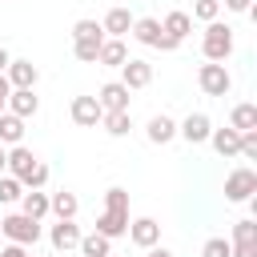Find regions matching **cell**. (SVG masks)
Instances as JSON below:
<instances>
[{
  "label": "cell",
  "mask_w": 257,
  "mask_h": 257,
  "mask_svg": "<svg viewBox=\"0 0 257 257\" xmlns=\"http://www.w3.org/2000/svg\"><path fill=\"white\" fill-rule=\"evenodd\" d=\"M100 28L108 32V40H120V36L133 28V16H128V8H108V16L100 20Z\"/></svg>",
  "instance_id": "obj_19"
},
{
  "label": "cell",
  "mask_w": 257,
  "mask_h": 257,
  "mask_svg": "<svg viewBox=\"0 0 257 257\" xmlns=\"http://www.w3.org/2000/svg\"><path fill=\"white\" fill-rule=\"evenodd\" d=\"M145 137H149L153 145H169V141L177 137V120H173V116H165V112H157V116L145 124Z\"/></svg>",
  "instance_id": "obj_15"
},
{
  "label": "cell",
  "mask_w": 257,
  "mask_h": 257,
  "mask_svg": "<svg viewBox=\"0 0 257 257\" xmlns=\"http://www.w3.org/2000/svg\"><path fill=\"white\" fill-rule=\"evenodd\" d=\"M100 44H104V40H72V52H76V60H84V64H96V56H100Z\"/></svg>",
  "instance_id": "obj_29"
},
{
  "label": "cell",
  "mask_w": 257,
  "mask_h": 257,
  "mask_svg": "<svg viewBox=\"0 0 257 257\" xmlns=\"http://www.w3.org/2000/svg\"><path fill=\"white\" fill-rule=\"evenodd\" d=\"M20 185H24V189H44V185H48V165H44V161H36V169H32Z\"/></svg>",
  "instance_id": "obj_33"
},
{
  "label": "cell",
  "mask_w": 257,
  "mask_h": 257,
  "mask_svg": "<svg viewBox=\"0 0 257 257\" xmlns=\"http://www.w3.org/2000/svg\"><path fill=\"white\" fill-rule=\"evenodd\" d=\"M233 257H257V245H233Z\"/></svg>",
  "instance_id": "obj_37"
},
{
  "label": "cell",
  "mask_w": 257,
  "mask_h": 257,
  "mask_svg": "<svg viewBox=\"0 0 257 257\" xmlns=\"http://www.w3.org/2000/svg\"><path fill=\"white\" fill-rule=\"evenodd\" d=\"M24 197V185L16 177H0V205H16Z\"/></svg>",
  "instance_id": "obj_30"
},
{
  "label": "cell",
  "mask_w": 257,
  "mask_h": 257,
  "mask_svg": "<svg viewBox=\"0 0 257 257\" xmlns=\"http://www.w3.org/2000/svg\"><path fill=\"white\" fill-rule=\"evenodd\" d=\"M80 257H108L112 253V241L108 237H100V233H88V237H80Z\"/></svg>",
  "instance_id": "obj_25"
},
{
  "label": "cell",
  "mask_w": 257,
  "mask_h": 257,
  "mask_svg": "<svg viewBox=\"0 0 257 257\" xmlns=\"http://www.w3.org/2000/svg\"><path fill=\"white\" fill-rule=\"evenodd\" d=\"M157 48H161V52H177V48H181V44H177V40H173V36H165V32H161V44H157Z\"/></svg>",
  "instance_id": "obj_36"
},
{
  "label": "cell",
  "mask_w": 257,
  "mask_h": 257,
  "mask_svg": "<svg viewBox=\"0 0 257 257\" xmlns=\"http://www.w3.org/2000/svg\"><path fill=\"white\" fill-rule=\"evenodd\" d=\"M253 193H257V173L253 169H233L229 177H225V201H233V205H241V201H253Z\"/></svg>",
  "instance_id": "obj_4"
},
{
  "label": "cell",
  "mask_w": 257,
  "mask_h": 257,
  "mask_svg": "<svg viewBox=\"0 0 257 257\" xmlns=\"http://www.w3.org/2000/svg\"><path fill=\"white\" fill-rule=\"evenodd\" d=\"M68 116H72L80 128H96V124H100V116H104V108L96 104V96H72Z\"/></svg>",
  "instance_id": "obj_7"
},
{
  "label": "cell",
  "mask_w": 257,
  "mask_h": 257,
  "mask_svg": "<svg viewBox=\"0 0 257 257\" xmlns=\"http://www.w3.org/2000/svg\"><path fill=\"white\" fill-rule=\"evenodd\" d=\"M209 141H213V149H217L221 157H241V133H233V128H213Z\"/></svg>",
  "instance_id": "obj_21"
},
{
  "label": "cell",
  "mask_w": 257,
  "mask_h": 257,
  "mask_svg": "<svg viewBox=\"0 0 257 257\" xmlns=\"http://www.w3.org/2000/svg\"><path fill=\"white\" fill-rule=\"evenodd\" d=\"M120 84H124L128 92H133V88H149V84H153V64L128 56V60L120 64Z\"/></svg>",
  "instance_id": "obj_6"
},
{
  "label": "cell",
  "mask_w": 257,
  "mask_h": 257,
  "mask_svg": "<svg viewBox=\"0 0 257 257\" xmlns=\"http://www.w3.org/2000/svg\"><path fill=\"white\" fill-rule=\"evenodd\" d=\"M229 245H257V221H249V217H245V221H237V225H233V241H229Z\"/></svg>",
  "instance_id": "obj_27"
},
{
  "label": "cell",
  "mask_w": 257,
  "mask_h": 257,
  "mask_svg": "<svg viewBox=\"0 0 257 257\" xmlns=\"http://www.w3.org/2000/svg\"><path fill=\"white\" fill-rule=\"evenodd\" d=\"M128 241H133L137 249H153V245L161 241V225H157L153 217H137V221H128Z\"/></svg>",
  "instance_id": "obj_10"
},
{
  "label": "cell",
  "mask_w": 257,
  "mask_h": 257,
  "mask_svg": "<svg viewBox=\"0 0 257 257\" xmlns=\"http://www.w3.org/2000/svg\"><path fill=\"white\" fill-rule=\"evenodd\" d=\"M201 257H233V245L225 237H209L205 249H201Z\"/></svg>",
  "instance_id": "obj_32"
},
{
  "label": "cell",
  "mask_w": 257,
  "mask_h": 257,
  "mask_svg": "<svg viewBox=\"0 0 257 257\" xmlns=\"http://www.w3.org/2000/svg\"><path fill=\"white\" fill-rule=\"evenodd\" d=\"M96 104H100L104 112H128V88H124L120 80H108V84H100Z\"/></svg>",
  "instance_id": "obj_8"
},
{
  "label": "cell",
  "mask_w": 257,
  "mask_h": 257,
  "mask_svg": "<svg viewBox=\"0 0 257 257\" xmlns=\"http://www.w3.org/2000/svg\"><path fill=\"white\" fill-rule=\"evenodd\" d=\"M8 92H12V84H8V76L0 72V100H8Z\"/></svg>",
  "instance_id": "obj_39"
},
{
  "label": "cell",
  "mask_w": 257,
  "mask_h": 257,
  "mask_svg": "<svg viewBox=\"0 0 257 257\" xmlns=\"http://www.w3.org/2000/svg\"><path fill=\"white\" fill-rule=\"evenodd\" d=\"M36 161H40V157H36L32 149H24V145H12V149H8V177L24 181V177L36 169Z\"/></svg>",
  "instance_id": "obj_14"
},
{
  "label": "cell",
  "mask_w": 257,
  "mask_h": 257,
  "mask_svg": "<svg viewBox=\"0 0 257 257\" xmlns=\"http://www.w3.org/2000/svg\"><path fill=\"white\" fill-rule=\"evenodd\" d=\"M0 233H4L12 245H24V249H28V245L40 241L44 229H40V221H32V217H24V213H8V217L0 221Z\"/></svg>",
  "instance_id": "obj_3"
},
{
  "label": "cell",
  "mask_w": 257,
  "mask_h": 257,
  "mask_svg": "<svg viewBox=\"0 0 257 257\" xmlns=\"http://www.w3.org/2000/svg\"><path fill=\"white\" fill-rule=\"evenodd\" d=\"M124 60H128V48H124V40H108V36H104L96 64H104V68H120Z\"/></svg>",
  "instance_id": "obj_22"
},
{
  "label": "cell",
  "mask_w": 257,
  "mask_h": 257,
  "mask_svg": "<svg viewBox=\"0 0 257 257\" xmlns=\"http://www.w3.org/2000/svg\"><path fill=\"white\" fill-rule=\"evenodd\" d=\"M225 8H229V12H249L253 0H225Z\"/></svg>",
  "instance_id": "obj_35"
},
{
  "label": "cell",
  "mask_w": 257,
  "mask_h": 257,
  "mask_svg": "<svg viewBox=\"0 0 257 257\" xmlns=\"http://www.w3.org/2000/svg\"><path fill=\"white\" fill-rule=\"evenodd\" d=\"M72 40H104V28L96 20H76L72 24Z\"/></svg>",
  "instance_id": "obj_28"
},
{
  "label": "cell",
  "mask_w": 257,
  "mask_h": 257,
  "mask_svg": "<svg viewBox=\"0 0 257 257\" xmlns=\"http://www.w3.org/2000/svg\"><path fill=\"white\" fill-rule=\"evenodd\" d=\"M24 141V120L12 112H0V145H20Z\"/></svg>",
  "instance_id": "obj_24"
},
{
  "label": "cell",
  "mask_w": 257,
  "mask_h": 257,
  "mask_svg": "<svg viewBox=\"0 0 257 257\" xmlns=\"http://www.w3.org/2000/svg\"><path fill=\"white\" fill-rule=\"evenodd\" d=\"M229 128H233V133H253V128H257V104H233Z\"/></svg>",
  "instance_id": "obj_23"
},
{
  "label": "cell",
  "mask_w": 257,
  "mask_h": 257,
  "mask_svg": "<svg viewBox=\"0 0 257 257\" xmlns=\"http://www.w3.org/2000/svg\"><path fill=\"white\" fill-rule=\"evenodd\" d=\"M0 257H28V249L24 245H8V249H0Z\"/></svg>",
  "instance_id": "obj_38"
},
{
  "label": "cell",
  "mask_w": 257,
  "mask_h": 257,
  "mask_svg": "<svg viewBox=\"0 0 257 257\" xmlns=\"http://www.w3.org/2000/svg\"><path fill=\"white\" fill-rule=\"evenodd\" d=\"M4 169H8V149L0 145V177H4Z\"/></svg>",
  "instance_id": "obj_42"
},
{
  "label": "cell",
  "mask_w": 257,
  "mask_h": 257,
  "mask_svg": "<svg viewBox=\"0 0 257 257\" xmlns=\"http://www.w3.org/2000/svg\"><path fill=\"white\" fill-rule=\"evenodd\" d=\"M4 76H8V84H12V88H36V80H40V72H36V64H32V60H8Z\"/></svg>",
  "instance_id": "obj_12"
},
{
  "label": "cell",
  "mask_w": 257,
  "mask_h": 257,
  "mask_svg": "<svg viewBox=\"0 0 257 257\" xmlns=\"http://www.w3.org/2000/svg\"><path fill=\"white\" fill-rule=\"evenodd\" d=\"M80 229H76V221H56L52 229H48V241H52V253H68V249H76L80 245Z\"/></svg>",
  "instance_id": "obj_11"
},
{
  "label": "cell",
  "mask_w": 257,
  "mask_h": 257,
  "mask_svg": "<svg viewBox=\"0 0 257 257\" xmlns=\"http://www.w3.org/2000/svg\"><path fill=\"white\" fill-rule=\"evenodd\" d=\"M76 209H80V201L68 189H60V193L48 197V213H56V221H76Z\"/></svg>",
  "instance_id": "obj_16"
},
{
  "label": "cell",
  "mask_w": 257,
  "mask_h": 257,
  "mask_svg": "<svg viewBox=\"0 0 257 257\" xmlns=\"http://www.w3.org/2000/svg\"><path fill=\"white\" fill-rule=\"evenodd\" d=\"M8 60H12V56H8V48H4V44H0V72H4V68H8Z\"/></svg>",
  "instance_id": "obj_41"
},
{
  "label": "cell",
  "mask_w": 257,
  "mask_h": 257,
  "mask_svg": "<svg viewBox=\"0 0 257 257\" xmlns=\"http://www.w3.org/2000/svg\"><path fill=\"white\" fill-rule=\"evenodd\" d=\"M52 257H56V253H52Z\"/></svg>",
  "instance_id": "obj_44"
},
{
  "label": "cell",
  "mask_w": 257,
  "mask_h": 257,
  "mask_svg": "<svg viewBox=\"0 0 257 257\" xmlns=\"http://www.w3.org/2000/svg\"><path fill=\"white\" fill-rule=\"evenodd\" d=\"M141 44H149V48H157L161 44V20L157 16H141V20H133V28H128Z\"/></svg>",
  "instance_id": "obj_20"
},
{
  "label": "cell",
  "mask_w": 257,
  "mask_h": 257,
  "mask_svg": "<svg viewBox=\"0 0 257 257\" xmlns=\"http://www.w3.org/2000/svg\"><path fill=\"white\" fill-rule=\"evenodd\" d=\"M36 108H40V100H36L32 88H12V92H8V108H4V112L28 120V116H36Z\"/></svg>",
  "instance_id": "obj_13"
},
{
  "label": "cell",
  "mask_w": 257,
  "mask_h": 257,
  "mask_svg": "<svg viewBox=\"0 0 257 257\" xmlns=\"http://www.w3.org/2000/svg\"><path fill=\"white\" fill-rule=\"evenodd\" d=\"M201 52H205V60H209V64H225V60H229V52H233V28H229V24H221V20L205 24Z\"/></svg>",
  "instance_id": "obj_2"
},
{
  "label": "cell",
  "mask_w": 257,
  "mask_h": 257,
  "mask_svg": "<svg viewBox=\"0 0 257 257\" xmlns=\"http://www.w3.org/2000/svg\"><path fill=\"white\" fill-rule=\"evenodd\" d=\"M100 124H104V133H108V137H124V133L133 128V116H128V112H104V116H100Z\"/></svg>",
  "instance_id": "obj_26"
},
{
  "label": "cell",
  "mask_w": 257,
  "mask_h": 257,
  "mask_svg": "<svg viewBox=\"0 0 257 257\" xmlns=\"http://www.w3.org/2000/svg\"><path fill=\"white\" fill-rule=\"evenodd\" d=\"M149 257H173V253H169L165 245H153V249H149Z\"/></svg>",
  "instance_id": "obj_40"
},
{
  "label": "cell",
  "mask_w": 257,
  "mask_h": 257,
  "mask_svg": "<svg viewBox=\"0 0 257 257\" xmlns=\"http://www.w3.org/2000/svg\"><path fill=\"white\" fill-rule=\"evenodd\" d=\"M96 233L108 237V241H116V237L128 233V193L120 185H112L104 193V213L96 217Z\"/></svg>",
  "instance_id": "obj_1"
},
{
  "label": "cell",
  "mask_w": 257,
  "mask_h": 257,
  "mask_svg": "<svg viewBox=\"0 0 257 257\" xmlns=\"http://www.w3.org/2000/svg\"><path fill=\"white\" fill-rule=\"evenodd\" d=\"M241 157H249V161L257 157V128L253 133H241Z\"/></svg>",
  "instance_id": "obj_34"
},
{
  "label": "cell",
  "mask_w": 257,
  "mask_h": 257,
  "mask_svg": "<svg viewBox=\"0 0 257 257\" xmlns=\"http://www.w3.org/2000/svg\"><path fill=\"white\" fill-rule=\"evenodd\" d=\"M161 32H165V36H173V40H177V44H181V40H185V36H189V32H193V16H189V12H181V8H177V12H169V16H165V20H161Z\"/></svg>",
  "instance_id": "obj_17"
},
{
  "label": "cell",
  "mask_w": 257,
  "mask_h": 257,
  "mask_svg": "<svg viewBox=\"0 0 257 257\" xmlns=\"http://www.w3.org/2000/svg\"><path fill=\"white\" fill-rule=\"evenodd\" d=\"M193 16H197V20H205V24L221 20V0H197V4H193Z\"/></svg>",
  "instance_id": "obj_31"
},
{
  "label": "cell",
  "mask_w": 257,
  "mask_h": 257,
  "mask_svg": "<svg viewBox=\"0 0 257 257\" xmlns=\"http://www.w3.org/2000/svg\"><path fill=\"white\" fill-rule=\"evenodd\" d=\"M4 108H8V100H0V112H4Z\"/></svg>",
  "instance_id": "obj_43"
},
{
  "label": "cell",
  "mask_w": 257,
  "mask_h": 257,
  "mask_svg": "<svg viewBox=\"0 0 257 257\" xmlns=\"http://www.w3.org/2000/svg\"><path fill=\"white\" fill-rule=\"evenodd\" d=\"M209 133H213V120H209L205 112H189V116L177 124V137H185L189 145H201V141H209Z\"/></svg>",
  "instance_id": "obj_9"
},
{
  "label": "cell",
  "mask_w": 257,
  "mask_h": 257,
  "mask_svg": "<svg viewBox=\"0 0 257 257\" xmlns=\"http://www.w3.org/2000/svg\"><path fill=\"white\" fill-rule=\"evenodd\" d=\"M197 84H201L205 96H225V92L233 88V76H229L225 64H201V68H197Z\"/></svg>",
  "instance_id": "obj_5"
},
{
  "label": "cell",
  "mask_w": 257,
  "mask_h": 257,
  "mask_svg": "<svg viewBox=\"0 0 257 257\" xmlns=\"http://www.w3.org/2000/svg\"><path fill=\"white\" fill-rule=\"evenodd\" d=\"M20 213L32 217V221H44V217H48V193H40V189H24V197H20Z\"/></svg>",
  "instance_id": "obj_18"
}]
</instances>
